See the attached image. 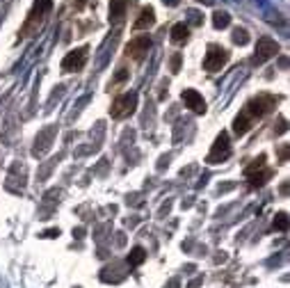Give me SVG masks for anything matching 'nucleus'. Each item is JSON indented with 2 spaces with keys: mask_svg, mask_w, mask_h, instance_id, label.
Segmentation results:
<instances>
[{
  "mask_svg": "<svg viewBox=\"0 0 290 288\" xmlns=\"http://www.w3.org/2000/svg\"><path fill=\"white\" fill-rule=\"evenodd\" d=\"M274 105H277V96H272V94H258V96H254L249 103L242 108V112L236 117V121H233V133H236V135H244V133L251 128V124H254L256 119L265 117Z\"/></svg>",
  "mask_w": 290,
  "mask_h": 288,
  "instance_id": "nucleus-1",
  "label": "nucleus"
},
{
  "mask_svg": "<svg viewBox=\"0 0 290 288\" xmlns=\"http://www.w3.org/2000/svg\"><path fill=\"white\" fill-rule=\"evenodd\" d=\"M53 7V0H34L32 9L27 14L26 23L21 28V37H32V34L39 32V28L44 26V19H46L48 9Z\"/></svg>",
  "mask_w": 290,
  "mask_h": 288,
  "instance_id": "nucleus-2",
  "label": "nucleus"
},
{
  "mask_svg": "<svg viewBox=\"0 0 290 288\" xmlns=\"http://www.w3.org/2000/svg\"><path fill=\"white\" fill-rule=\"evenodd\" d=\"M272 174H274V172H272L270 167H265L263 153H261L256 160H251V165L244 170V176L249 181V188H261V185H265L272 178Z\"/></svg>",
  "mask_w": 290,
  "mask_h": 288,
  "instance_id": "nucleus-3",
  "label": "nucleus"
},
{
  "mask_svg": "<svg viewBox=\"0 0 290 288\" xmlns=\"http://www.w3.org/2000/svg\"><path fill=\"white\" fill-rule=\"evenodd\" d=\"M137 108V94L135 92H126L121 96H117L112 101V108H110V117L112 119H126L131 117Z\"/></svg>",
  "mask_w": 290,
  "mask_h": 288,
  "instance_id": "nucleus-4",
  "label": "nucleus"
},
{
  "mask_svg": "<svg viewBox=\"0 0 290 288\" xmlns=\"http://www.w3.org/2000/svg\"><path fill=\"white\" fill-rule=\"evenodd\" d=\"M229 62V51L222 48L219 44H211L204 58V69L206 71H222V66Z\"/></svg>",
  "mask_w": 290,
  "mask_h": 288,
  "instance_id": "nucleus-5",
  "label": "nucleus"
},
{
  "mask_svg": "<svg viewBox=\"0 0 290 288\" xmlns=\"http://www.w3.org/2000/svg\"><path fill=\"white\" fill-rule=\"evenodd\" d=\"M229 156H231V142H229V135H226V133H219L217 138H215V144H212L211 153H208V158H206V163L208 165L224 163Z\"/></svg>",
  "mask_w": 290,
  "mask_h": 288,
  "instance_id": "nucleus-6",
  "label": "nucleus"
},
{
  "mask_svg": "<svg viewBox=\"0 0 290 288\" xmlns=\"http://www.w3.org/2000/svg\"><path fill=\"white\" fill-rule=\"evenodd\" d=\"M279 53V44L272 37H261L256 44V55H254V64H263V62H267L270 58H274Z\"/></svg>",
  "mask_w": 290,
  "mask_h": 288,
  "instance_id": "nucleus-7",
  "label": "nucleus"
},
{
  "mask_svg": "<svg viewBox=\"0 0 290 288\" xmlns=\"http://www.w3.org/2000/svg\"><path fill=\"white\" fill-rule=\"evenodd\" d=\"M87 62V46L82 48H76V51L66 53L64 59H62V71L71 73V71H80Z\"/></svg>",
  "mask_w": 290,
  "mask_h": 288,
  "instance_id": "nucleus-8",
  "label": "nucleus"
},
{
  "mask_svg": "<svg viewBox=\"0 0 290 288\" xmlns=\"http://www.w3.org/2000/svg\"><path fill=\"white\" fill-rule=\"evenodd\" d=\"M149 48H151V39L146 34H142V37H135V39H131L126 44V55L135 58V59H142L144 53H149Z\"/></svg>",
  "mask_w": 290,
  "mask_h": 288,
  "instance_id": "nucleus-9",
  "label": "nucleus"
},
{
  "mask_svg": "<svg viewBox=\"0 0 290 288\" xmlns=\"http://www.w3.org/2000/svg\"><path fill=\"white\" fill-rule=\"evenodd\" d=\"M55 138V126H48V128H44V131L37 135V142H34V149H32V156H44L48 149H51V142H53Z\"/></svg>",
  "mask_w": 290,
  "mask_h": 288,
  "instance_id": "nucleus-10",
  "label": "nucleus"
},
{
  "mask_svg": "<svg viewBox=\"0 0 290 288\" xmlns=\"http://www.w3.org/2000/svg\"><path fill=\"white\" fill-rule=\"evenodd\" d=\"M183 103H185V108H190L194 115H204L206 112V101L197 89H185L183 92Z\"/></svg>",
  "mask_w": 290,
  "mask_h": 288,
  "instance_id": "nucleus-11",
  "label": "nucleus"
},
{
  "mask_svg": "<svg viewBox=\"0 0 290 288\" xmlns=\"http://www.w3.org/2000/svg\"><path fill=\"white\" fill-rule=\"evenodd\" d=\"M156 23V12H153V7H142L139 9V16H137V21L132 23V28L135 30H149V28Z\"/></svg>",
  "mask_w": 290,
  "mask_h": 288,
  "instance_id": "nucleus-12",
  "label": "nucleus"
},
{
  "mask_svg": "<svg viewBox=\"0 0 290 288\" xmlns=\"http://www.w3.org/2000/svg\"><path fill=\"white\" fill-rule=\"evenodd\" d=\"M128 7H131V0H110V23H119L126 16Z\"/></svg>",
  "mask_w": 290,
  "mask_h": 288,
  "instance_id": "nucleus-13",
  "label": "nucleus"
},
{
  "mask_svg": "<svg viewBox=\"0 0 290 288\" xmlns=\"http://www.w3.org/2000/svg\"><path fill=\"white\" fill-rule=\"evenodd\" d=\"M187 37H190V28L185 26V23H176V26L172 28V41L174 44H183V41H187Z\"/></svg>",
  "mask_w": 290,
  "mask_h": 288,
  "instance_id": "nucleus-14",
  "label": "nucleus"
},
{
  "mask_svg": "<svg viewBox=\"0 0 290 288\" xmlns=\"http://www.w3.org/2000/svg\"><path fill=\"white\" fill-rule=\"evenodd\" d=\"M146 261V249L144 247H132L131 249V254H128V265L131 268H135V265H142V263Z\"/></svg>",
  "mask_w": 290,
  "mask_h": 288,
  "instance_id": "nucleus-15",
  "label": "nucleus"
},
{
  "mask_svg": "<svg viewBox=\"0 0 290 288\" xmlns=\"http://www.w3.org/2000/svg\"><path fill=\"white\" fill-rule=\"evenodd\" d=\"M229 23H231V14H229V12H215V14H212V26L217 28V30L226 28Z\"/></svg>",
  "mask_w": 290,
  "mask_h": 288,
  "instance_id": "nucleus-16",
  "label": "nucleus"
},
{
  "mask_svg": "<svg viewBox=\"0 0 290 288\" xmlns=\"http://www.w3.org/2000/svg\"><path fill=\"white\" fill-rule=\"evenodd\" d=\"M233 44H240V46L249 44V34H247V30H242V28H236V30H233Z\"/></svg>",
  "mask_w": 290,
  "mask_h": 288,
  "instance_id": "nucleus-17",
  "label": "nucleus"
},
{
  "mask_svg": "<svg viewBox=\"0 0 290 288\" xmlns=\"http://www.w3.org/2000/svg\"><path fill=\"white\" fill-rule=\"evenodd\" d=\"M274 229L277 231L288 229V215H286V213H277V217H274Z\"/></svg>",
  "mask_w": 290,
  "mask_h": 288,
  "instance_id": "nucleus-18",
  "label": "nucleus"
},
{
  "mask_svg": "<svg viewBox=\"0 0 290 288\" xmlns=\"http://www.w3.org/2000/svg\"><path fill=\"white\" fill-rule=\"evenodd\" d=\"M178 69H181V53H176V55L172 58V71L176 73Z\"/></svg>",
  "mask_w": 290,
  "mask_h": 288,
  "instance_id": "nucleus-19",
  "label": "nucleus"
},
{
  "mask_svg": "<svg viewBox=\"0 0 290 288\" xmlns=\"http://www.w3.org/2000/svg\"><path fill=\"white\" fill-rule=\"evenodd\" d=\"M286 160H288V144L281 146V163H286Z\"/></svg>",
  "mask_w": 290,
  "mask_h": 288,
  "instance_id": "nucleus-20",
  "label": "nucleus"
},
{
  "mask_svg": "<svg viewBox=\"0 0 290 288\" xmlns=\"http://www.w3.org/2000/svg\"><path fill=\"white\" fill-rule=\"evenodd\" d=\"M126 78H128V73H126L124 69H121V71L117 73V78H114V83H121V80H126Z\"/></svg>",
  "mask_w": 290,
  "mask_h": 288,
  "instance_id": "nucleus-21",
  "label": "nucleus"
},
{
  "mask_svg": "<svg viewBox=\"0 0 290 288\" xmlns=\"http://www.w3.org/2000/svg\"><path fill=\"white\" fill-rule=\"evenodd\" d=\"M55 236H59V229H51L44 233V238H55Z\"/></svg>",
  "mask_w": 290,
  "mask_h": 288,
  "instance_id": "nucleus-22",
  "label": "nucleus"
},
{
  "mask_svg": "<svg viewBox=\"0 0 290 288\" xmlns=\"http://www.w3.org/2000/svg\"><path fill=\"white\" fill-rule=\"evenodd\" d=\"M190 16H192V23H194V26H199V23H201V19H199L197 12H190Z\"/></svg>",
  "mask_w": 290,
  "mask_h": 288,
  "instance_id": "nucleus-23",
  "label": "nucleus"
},
{
  "mask_svg": "<svg viewBox=\"0 0 290 288\" xmlns=\"http://www.w3.org/2000/svg\"><path fill=\"white\" fill-rule=\"evenodd\" d=\"M73 2H76V7H78V9H82V7H85L87 2H92V0H73Z\"/></svg>",
  "mask_w": 290,
  "mask_h": 288,
  "instance_id": "nucleus-24",
  "label": "nucleus"
},
{
  "mask_svg": "<svg viewBox=\"0 0 290 288\" xmlns=\"http://www.w3.org/2000/svg\"><path fill=\"white\" fill-rule=\"evenodd\" d=\"M165 5H169V7H176L178 5V0H162Z\"/></svg>",
  "mask_w": 290,
  "mask_h": 288,
  "instance_id": "nucleus-25",
  "label": "nucleus"
},
{
  "mask_svg": "<svg viewBox=\"0 0 290 288\" xmlns=\"http://www.w3.org/2000/svg\"><path fill=\"white\" fill-rule=\"evenodd\" d=\"M169 288H178V282H172V286H169Z\"/></svg>",
  "mask_w": 290,
  "mask_h": 288,
  "instance_id": "nucleus-26",
  "label": "nucleus"
}]
</instances>
